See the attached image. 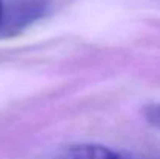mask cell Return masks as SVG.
<instances>
[{"label":"cell","mask_w":160,"mask_h":159,"mask_svg":"<svg viewBox=\"0 0 160 159\" xmlns=\"http://www.w3.org/2000/svg\"><path fill=\"white\" fill-rule=\"evenodd\" d=\"M50 159H146L126 150H117L100 144H73L56 151Z\"/></svg>","instance_id":"6da1fadb"},{"label":"cell","mask_w":160,"mask_h":159,"mask_svg":"<svg viewBox=\"0 0 160 159\" xmlns=\"http://www.w3.org/2000/svg\"><path fill=\"white\" fill-rule=\"evenodd\" d=\"M48 0H17L9 8L8 14L2 16L0 27H9L12 30H20L25 25L34 22L47 13Z\"/></svg>","instance_id":"7a4b0ae2"},{"label":"cell","mask_w":160,"mask_h":159,"mask_svg":"<svg viewBox=\"0 0 160 159\" xmlns=\"http://www.w3.org/2000/svg\"><path fill=\"white\" fill-rule=\"evenodd\" d=\"M145 119L148 120L149 125H152L154 128L160 130V103L159 105L146 106V109H145Z\"/></svg>","instance_id":"3957f363"},{"label":"cell","mask_w":160,"mask_h":159,"mask_svg":"<svg viewBox=\"0 0 160 159\" xmlns=\"http://www.w3.org/2000/svg\"><path fill=\"white\" fill-rule=\"evenodd\" d=\"M2 16H3V0H0V24H2Z\"/></svg>","instance_id":"277c9868"}]
</instances>
